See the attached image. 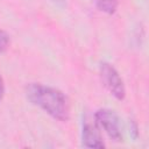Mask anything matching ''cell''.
<instances>
[{
  "mask_svg": "<svg viewBox=\"0 0 149 149\" xmlns=\"http://www.w3.org/2000/svg\"><path fill=\"white\" fill-rule=\"evenodd\" d=\"M95 123L100 127L111 140L115 142L122 141V129L121 122L116 113L108 108H100L94 114Z\"/></svg>",
  "mask_w": 149,
  "mask_h": 149,
  "instance_id": "2",
  "label": "cell"
},
{
  "mask_svg": "<svg viewBox=\"0 0 149 149\" xmlns=\"http://www.w3.org/2000/svg\"><path fill=\"white\" fill-rule=\"evenodd\" d=\"M3 94H5V83H3V79L0 74V100L3 98Z\"/></svg>",
  "mask_w": 149,
  "mask_h": 149,
  "instance_id": "8",
  "label": "cell"
},
{
  "mask_svg": "<svg viewBox=\"0 0 149 149\" xmlns=\"http://www.w3.org/2000/svg\"><path fill=\"white\" fill-rule=\"evenodd\" d=\"M95 6L104 13L113 14L118 8V0H94Z\"/></svg>",
  "mask_w": 149,
  "mask_h": 149,
  "instance_id": "5",
  "label": "cell"
},
{
  "mask_svg": "<svg viewBox=\"0 0 149 149\" xmlns=\"http://www.w3.org/2000/svg\"><path fill=\"white\" fill-rule=\"evenodd\" d=\"M26 95L35 106L43 109L50 116L59 121L70 118V102L66 95L51 86L31 83L26 87Z\"/></svg>",
  "mask_w": 149,
  "mask_h": 149,
  "instance_id": "1",
  "label": "cell"
},
{
  "mask_svg": "<svg viewBox=\"0 0 149 149\" xmlns=\"http://www.w3.org/2000/svg\"><path fill=\"white\" fill-rule=\"evenodd\" d=\"M81 139H83L84 147H87V148H104L105 147L97 123H91L86 121L83 126Z\"/></svg>",
  "mask_w": 149,
  "mask_h": 149,
  "instance_id": "4",
  "label": "cell"
},
{
  "mask_svg": "<svg viewBox=\"0 0 149 149\" xmlns=\"http://www.w3.org/2000/svg\"><path fill=\"white\" fill-rule=\"evenodd\" d=\"M129 133L133 135L134 139H137L139 136V130H137V125L134 122V120H130V128H129Z\"/></svg>",
  "mask_w": 149,
  "mask_h": 149,
  "instance_id": "7",
  "label": "cell"
},
{
  "mask_svg": "<svg viewBox=\"0 0 149 149\" xmlns=\"http://www.w3.org/2000/svg\"><path fill=\"white\" fill-rule=\"evenodd\" d=\"M9 45V36L3 30H0V54L7 50Z\"/></svg>",
  "mask_w": 149,
  "mask_h": 149,
  "instance_id": "6",
  "label": "cell"
},
{
  "mask_svg": "<svg viewBox=\"0 0 149 149\" xmlns=\"http://www.w3.org/2000/svg\"><path fill=\"white\" fill-rule=\"evenodd\" d=\"M100 77L105 85V87L109 91V93L116 98L118 100H123L126 95V88L123 85V80L120 77L119 72L108 63L100 64Z\"/></svg>",
  "mask_w": 149,
  "mask_h": 149,
  "instance_id": "3",
  "label": "cell"
}]
</instances>
